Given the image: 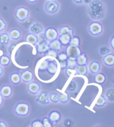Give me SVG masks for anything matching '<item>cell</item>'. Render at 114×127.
Listing matches in <instances>:
<instances>
[{"label":"cell","mask_w":114,"mask_h":127,"mask_svg":"<svg viewBox=\"0 0 114 127\" xmlns=\"http://www.w3.org/2000/svg\"><path fill=\"white\" fill-rule=\"evenodd\" d=\"M77 63L76 60H72V59H67V67L71 69H76L77 66Z\"/></svg>","instance_id":"obj_39"},{"label":"cell","mask_w":114,"mask_h":127,"mask_svg":"<svg viewBox=\"0 0 114 127\" xmlns=\"http://www.w3.org/2000/svg\"><path fill=\"white\" fill-rule=\"evenodd\" d=\"M57 58L59 61H65V60L68 59V56H67L65 52H59V53L57 54Z\"/></svg>","instance_id":"obj_44"},{"label":"cell","mask_w":114,"mask_h":127,"mask_svg":"<svg viewBox=\"0 0 114 127\" xmlns=\"http://www.w3.org/2000/svg\"><path fill=\"white\" fill-rule=\"evenodd\" d=\"M21 81L25 83H28L33 80V73L30 69H24L20 73Z\"/></svg>","instance_id":"obj_10"},{"label":"cell","mask_w":114,"mask_h":127,"mask_svg":"<svg viewBox=\"0 0 114 127\" xmlns=\"http://www.w3.org/2000/svg\"><path fill=\"white\" fill-rule=\"evenodd\" d=\"M0 127H8V125L3 121L0 120Z\"/></svg>","instance_id":"obj_50"},{"label":"cell","mask_w":114,"mask_h":127,"mask_svg":"<svg viewBox=\"0 0 114 127\" xmlns=\"http://www.w3.org/2000/svg\"><path fill=\"white\" fill-rule=\"evenodd\" d=\"M104 97L107 99V101H109L113 103L114 101V89L109 88L106 90L104 94Z\"/></svg>","instance_id":"obj_26"},{"label":"cell","mask_w":114,"mask_h":127,"mask_svg":"<svg viewBox=\"0 0 114 127\" xmlns=\"http://www.w3.org/2000/svg\"><path fill=\"white\" fill-rule=\"evenodd\" d=\"M69 45H74V46H77V47H79V38H78V37H76V36L72 37Z\"/></svg>","instance_id":"obj_42"},{"label":"cell","mask_w":114,"mask_h":127,"mask_svg":"<svg viewBox=\"0 0 114 127\" xmlns=\"http://www.w3.org/2000/svg\"><path fill=\"white\" fill-rule=\"evenodd\" d=\"M48 97L50 102L53 103H57L59 102V95L57 93H51L48 94Z\"/></svg>","instance_id":"obj_31"},{"label":"cell","mask_w":114,"mask_h":127,"mask_svg":"<svg viewBox=\"0 0 114 127\" xmlns=\"http://www.w3.org/2000/svg\"><path fill=\"white\" fill-rule=\"evenodd\" d=\"M31 127H43L42 123H41V120H34L33 121H32L31 124Z\"/></svg>","instance_id":"obj_41"},{"label":"cell","mask_w":114,"mask_h":127,"mask_svg":"<svg viewBox=\"0 0 114 127\" xmlns=\"http://www.w3.org/2000/svg\"><path fill=\"white\" fill-rule=\"evenodd\" d=\"M36 101L41 105H48L50 103L48 93L46 91H41L37 94Z\"/></svg>","instance_id":"obj_8"},{"label":"cell","mask_w":114,"mask_h":127,"mask_svg":"<svg viewBox=\"0 0 114 127\" xmlns=\"http://www.w3.org/2000/svg\"><path fill=\"white\" fill-rule=\"evenodd\" d=\"M30 111L29 104L25 102L17 103L13 108L14 113L19 117H26L27 116Z\"/></svg>","instance_id":"obj_2"},{"label":"cell","mask_w":114,"mask_h":127,"mask_svg":"<svg viewBox=\"0 0 114 127\" xmlns=\"http://www.w3.org/2000/svg\"><path fill=\"white\" fill-rule=\"evenodd\" d=\"M73 1L77 5H82L84 3V0H73Z\"/></svg>","instance_id":"obj_49"},{"label":"cell","mask_w":114,"mask_h":127,"mask_svg":"<svg viewBox=\"0 0 114 127\" xmlns=\"http://www.w3.org/2000/svg\"><path fill=\"white\" fill-rule=\"evenodd\" d=\"M3 102V96H1V95L0 94V107L2 106Z\"/></svg>","instance_id":"obj_52"},{"label":"cell","mask_w":114,"mask_h":127,"mask_svg":"<svg viewBox=\"0 0 114 127\" xmlns=\"http://www.w3.org/2000/svg\"><path fill=\"white\" fill-rule=\"evenodd\" d=\"M10 38L8 33H3L0 34V45H6L9 43Z\"/></svg>","instance_id":"obj_27"},{"label":"cell","mask_w":114,"mask_h":127,"mask_svg":"<svg viewBox=\"0 0 114 127\" xmlns=\"http://www.w3.org/2000/svg\"><path fill=\"white\" fill-rule=\"evenodd\" d=\"M26 89L30 94L33 95H35L40 92L41 86L38 82L32 81L28 83L27 86H26Z\"/></svg>","instance_id":"obj_9"},{"label":"cell","mask_w":114,"mask_h":127,"mask_svg":"<svg viewBox=\"0 0 114 127\" xmlns=\"http://www.w3.org/2000/svg\"><path fill=\"white\" fill-rule=\"evenodd\" d=\"M109 53H111V49L107 46H102L99 48V54L102 56L107 55Z\"/></svg>","instance_id":"obj_35"},{"label":"cell","mask_w":114,"mask_h":127,"mask_svg":"<svg viewBox=\"0 0 114 127\" xmlns=\"http://www.w3.org/2000/svg\"><path fill=\"white\" fill-rule=\"evenodd\" d=\"M13 93L12 87L9 85H3L0 88V94L5 98H9Z\"/></svg>","instance_id":"obj_13"},{"label":"cell","mask_w":114,"mask_h":127,"mask_svg":"<svg viewBox=\"0 0 114 127\" xmlns=\"http://www.w3.org/2000/svg\"><path fill=\"white\" fill-rule=\"evenodd\" d=\"M29 13L30 11L28 10V8L26 7H17L15 10V17L17 19V21L20 22H24L28 19Z\"/></svg>","instance_id":"obj_3"},{"label":"cell","mask_w":114,"mask_h":127,"mask_svg":"<svg viewBox=\"0 0 114 127\" xmlns=\"http://www.w3.org/2000/svg\"><path fill=\"white\" fill-rule=\"evenodd\" d=\"M109 45H110V47H111V49H114V36H112L111 38L110 39Z\"/></svg>","instance_id":"obj_48"},{"label":"cell","mask_w":114,"mask_h":127,"mask_svg":"<svg viewBox=\"0 0 114 127\" xmlns=\"http://www.w3.org/2000/svg\"><path fill=\"white\" fill-rule=\"evenodd\" d=\"M65 53L68 56V59L76 60V59L82 54V51L79 49V47L74 46V45H69L66 46Z\"/></svg>","instance_id":"obj_5"},{"label":"cell","mask_w":114,"mask_h":127,"mask_svg":"<svg viewBox=\"0 0 114 127\" xmlns=\"http://www.w3.org/2000/svg\"><path fill=\"white\" fill-rule=\"evenodd\" d=\"M107 99H105V97L103 95H101L99 96V98L97 99V100L95 102V106L97 107H102L104 105H105L107 103Z\"/></svg>","instance_id":"obj_33"},{"label":"cell","mask_w":114,"mask_h":127,"mask_svg":"<svg viewBox=\"0 0 114 127\" xmlns=\"http://www.w3.org/2000/svg\"><path fill=\"white\" fill-rule=\"evenodd\" d=\"M26 1H28V3H35L38 1V0H26Z\"/></svg>","instance_id":"obj_53"},{"label":"cell","mask_w":114,"mask_h":127,"mask_svg":"<svg viewBox=\"0 0 114 127\" xmlns=\"http://www.w3.org/2000/svg\"><path fill=\"white\" fill-rule=\"evenodd\" d=\"M16 46H17L16 43H10V45H8V47H7V52H8L9 55H12V54L13 52V50L16 47Z\"/></svg>","instance_id":"obj_43"},{"label":"cell","mask_w":114,"mask_h":127,"mask_svg":"<svg viewBox=\"0 0 114 127\" xmlns=\"http://www.w3.org/2000/svg\"><path fill=\"white\" fill-rule=\"evenodd\" d=\"M8 35L10 36V39L13 40H18L19 39H20L21 37V31L17 29H12L9 33Z\"/></svg>","instance_id":"obj_20"},{"label":"cell","mask_w":114,"mask_h":127,"mask_svg":"<svg viewBox=\"0 0 114 127\" xmlns=\"http://www.w3.org/2000/svg\"><path fill=\"white\" fill-rule=\"evenodd\" d=\"M91 1H92V0H84V4H87V5H88V4H89V3Z\"/></svg>","instance_id":"obj_54"},{"label":"cell","mask_w":114,"mask_h":127,"mask_svg":"<svg viewBox=\"0 0 114 127\" xmlns=\"http://www.w3.org/2000/svg\"><path fill=\"white\" fill-rule=\"evenodd\" d=\"M48 46H49V49H53L55 51H57V52H59L61 50V49H62V45H61L60 42L59 41V40H57V39L50 42Z\"/></svg>","instance_id":"obj_23"},{"label":"cell","mask_w":114,"mask_h":127,"mask_svg":"<svg viewBox=\"0 0 114 127\" xmlns=\"http://www.w3.org/2000/svg\"><path fill=\"white\" fill-rule=\"evenodd\" d=\"M88 31L93 36H97L103 31V27L102 24L98 22H92L88 26Z\"/></svg>","instance_id":"obj_6"},{"label":"cell","mask_w":114,"mask_h":127,"mask_svg":"<svg viewBox=\"0 0 114 127\" xmlns=\"http://www.w3.org/2000/svg\"><path fill=\"white\" fill-rule=\"evenodd\" d=\"M77 83H76L74 81H73L72 80V81H71V82L69 83V85L67 86L66 90L69 92V93H73V92H75L76 90H77Z\"/></svg>","instance_id":"obj_32"},{"label":"cell","mask_w":114,"mask_h":127,"mask_svg":"<svg viewBox=\"0 0 114 127\" xmlns=\"http://www.w3.org/2000/svg\"><path fill=\"white\" fill-rule=\"evenodd\" d=\"M57 54L58 52L57 51H55L53 49H49L47 52L45 53V56H48V57H52V58H57Z\"/></svg>","instance_id":"obj_36"},{"label":"cell","mask_w":114,"mask_h":127,"mask_svg":"<svg viewBox=\"0 0 114 127\" xmlns=\"http://www.w3.org/2000/svg\"><path fill=\"white\" fill-rule=\"evenodd\" d=\"M37 52L39 54H45L49 49V46L48 44H38L36 47Z\"/></svg>","instance_id":"obj_28"},{"label":"cell","mask_w":114,"mask_h":127,"mask_svg":"<svg viewBox=\"0 0 114 127\" xmlns=\"http://www.w3.org/2000/svg\"><path fill=\"white\" fill-rule=\"evenodd\" d=\"M48 60H44L42 61L40 63V65L38 67V69L39 71H44L46 69L47 67H48Z\"/></svg>","instance_id":"obj_38"},{"label":"cell","mask_w":114,"mask_h":127,"mask_svg":"<svg viewBox=\"0 0 114 127\" xmlns=\"http://www.w3.org/2000/svg\"><path fill=\"white\" fill-rule=\"evenodd\" d=\"M6 29V24L2 18H0V31H4Z\"/></svg>","instance_id":"obj_45"},{"label":"cell","mask_w":114,"mask_h":127,"mask_svg":"<svg viewBox=\"0 0 114 127\" xmlns=\"http://www.w3.org/2000/svg\"><path fill=\"white\" fill-rule=\"evenodd\" d=\"M3 74V69L1 65H0V77H1Z\"/></svg>","instance_id":"obj_51"},{"label":"cell","mask_w":114,"mask_h":127,"mask_svg":"<svg viewBox=\"0 0 114 127\" xmlns=\"http://www.w3.org/2000/svg\"><path fill=\"white\" fill-rule=\"evenodd\" d=\"M88 72V69L86 65H77L76 67V76H85Z\"/></svg>","instance_id":"obj_24"},{"label":"cell","mask_w":114,"mask_h":127,"mask_svg":"<svg viewBox=\"0 0 114 127\" xmlns=\"http://www.w3.org/2000/svg\"><path fill=\"white\" fill-rule=\"evenodd\" d=\"M64 127H72L73 126V122L71 119H66L64 122Z\"/></svg>","instance_id":"obj_47"},{"label":"cell","mask_w":114,"mask_h":127,"mask_svg":"<svg viewBox=\"0 0 114 127\" xmlns=\"http://www.w3.org/2000/svg\"><path fill=\"white\" fill-rule=\"evenodd\" d=\"M76 61L77 65H86L87 64L88 59L86 54L82 52V54L76 59Z\"/></svg>","instance_id":"obj_25"},{"label":"cell","mask_w":114,"mask_h":127,"mask_svg":"<svg viewBox=\"0 0 114 127\" xmlns=\"http://www.w3.org/2000/svg\"><path fill=\"white\" fill-rule=\"evenodd\" d=\"M24 42H26V43H28V44H31V45L35 46V45H36L38 44V35L33 34L32 33H28L25 36V38H24Z\"/></svg>","instance_id":"obj_15"},{"label":"cell","mask_w":114,"mask_h":127,"mask_svg":"<svg viewBox=\"0 0 114 127\" xmlns=\"http://www.w3.org/2000/svg\"><path fill=\"white\" fill-rule=\"evenodd\" d=\"M9 80H10V83L14 84V85L19 84L21 81L20 74L16 72L11 73L10 74V76H9Z\"/></svg>","instance_id":"obj_19"},{"label":"cell","mask_w":114,"mask_h":127,"mask_svg":"<svg viewBox=\"0 0 114 127\" xmlns=\"http://www.w3.org/2000/svg\"><path fill=\"white\" fill-rule=\"evenodd\" d=\"M38 44H48V40L46 38V35H45L44 33L42 32L41 33H39L38 35Z\"/></svg>","instance_id":"obj_34"},{"label":"cell","mask_w":114,"mask_h":127,"mask_svg":"<svg viewBox=\"0 0 114 127\" xmlns=\"http://www.w3.org/2000/svg\"><path fill=\"white\" fill-rule=\"evenodd\" d=\"M65 71V74L67 77H70L71 76H76V69H71V68H66L64 69Z\"/></svg>","instance_id":"obj_40"},{"label":"cell","mask_w":114,"mask_h":127,"mask_svg":"<svg viewBox=\"0 0 114 127\" xmlns=\"http://www.w3.org/2000/svg\"><path fill=\"white\" fill-rule=\"evenodd\" d=\"M101 69L100 63L97 61H93L89 64V71L91 74H95L97 73L100 72Z\"/></svg>","instance_id":"obj_16"},{"label":"cell","mask_w":114,"mask_h":127,"mask_svg":"<svg viewBox=\"0 0 114 127\" xmlns=\"http://www.w3.org/2000/svg\"><path fill=\"white\" fill-rule=\"evenodd\" d=\"M10 58L7 55H3L0 57V65L2 67H6L10 63Z\"/></svg>","instance_id":"obj_29"},{"label":"cell","mask_w":114,"mask_h":127,"mask_svg":"<svg viewBox=\"0 0 114 127\" xmlns=\"http://www.w3.org/2000/svg\"><path fill=\"white\" fill-rule=\"evenodd\" d=\"M72 37V35L69 34L59 35V36H58V40L60 42L62 46L66 47L70 44V42H71Z\"/></svg>","instance_id":"obj_17"},{"label":"cell","mask_w":114,"mask_h":127,"mask_svg":"<svg viewBox=\"0 0 114 127\" xmlns=\"http://www.w3.org/2000/svg\"><path fill=\"white\" fill-rule=\"evenodd\" d=\"M59 65L61 69L64 70L66 68H67V60L65 61H59Z\"/></svg>","instance_id":"obj_46"},{"label":"cell","mask_w":114,"mask_h":127,"mask_svg":"<svg viewBox=\"0 0 114 127\" xmlns=\"http://www.w3.org/2000/svg\"><path fill=\"white\" fill-rule=\"evenodd\" d=\"M57 31H58V33L59 35L69 34L73 36V33H74L73 30L67 25H64V26H62L61 27H59Z\"/></svg>","instance_id":"obj_21"},{"label":"cell","mask_w":114,"mask_h":127,"mask_svg":"<svg viewBox=\"0 0 114 127\" xmlns=\"http://www.w3.org/2000/svg\"><path fill=\"white\" fill-rule=\"evenodd\" d=\"M106 7L100 0H92L88 4L87 14L93 20H100L105 17Z\"/></svg>","instance_id":"obj_1"},{"label":"cell","mask_w":114,"mask_h":127,"mask_svg":"<svg viewBox=\"0 0 114 127\" xmlns=\"http://www.w3.org/2000/svg\"><path fill=\"white\" fill-rule=\"evenodd\" d=\"M59 95V102H60L62 104H66L69 101V96L66 94L59 93H58Z\"/></svg>","instance_id":"obj_30"},{"label":"cell","mask_w":114,"mask_h":127,"mask_svg":"<svg viewBox=\"0 0 114 127\" xmlns=\"http://www.w3.org/2000/svg\"><path fill=\"white\" fill-rule=\"evenodd\" d=\"M29 31L31 33H33L35 35H39V33H41L42 32H44V29L43 27L41 24L39 23H37V22H35L33 23L29 27Z\"/></svg>","instance_id":"obj_11"},{"label":"cell","mask_w":114,"mask_h":127,"mask_svg":"<svg viewBox=\"0 0 114 127\" xmlns=\"http://www.w3.org/2000/svg\"><path fill=\"white\" fill-rule=\"evenodd\" d=\"M41 123L44 127H53V123L48 119V117H45L41 120Z\"/></svg>","instance_id":"obj_37"},{"label":"cell","mask_w":114,"mask_h":127,"mask_svg":"<svg viewBox=\"0 0 114 127\" xmlns=\"http://www.w3.org/2000/svg\"><path fill=\"white\" fill-rule=\"evenodd\" d=\"M44 10L48 14L54 15L59 10V4L55 0H47L44 3Z\"/></svg>","instance_id":"obj_4"},{"label":"cell","mask_w":114,"mask_h":127,"mask_svg":"<svg viewBox=\"0 0 114 127\" xmlns=\"http://www.w3.org/2000/svg\"><path fill=\"white\" fill-rule=\"evenodd\" d=\"M102 63L107 67H113L114 65V54L109 53L107 55L104 56L102 58Z\"/></svg>","instance_id":"obj_14"},{"label":"cell","mask_w":114,"mask_h":127,"mask_svg":"<svg viewBox=\"0 0 114 127\" xmlns=\"http://www.w3.org/2000/svg\"><path fill=\"white\" fill-rule=\"evenodd\" d=\"M48 117L53 124H57L61 120V113L57 110H52L48 114Z\"/></svg>","instance_id":"obj_12"},{"label":"cell","mask_w":114,"mask_h":127,"mask_svg":"<svg viewBox=\"0 0 114 127\" xmlns=\"http://www.w3.org/2000/svg\"><path fill=\"white\" fill-rule=\"evenodd\" d=\"M93 75H94L93 81L97 83H98V84H102L106 81L107 78H106L105 75L102 73L98 72V73H97L95 74H93Z\"/></svg>","instance_id":"obj_22"},{"label":"cell","mask_w":114,"mask_h":127,"mask_svg":"<svg viewBox=\"0 0 114 127\" xmlns=\"http://www.w3.org/2000/svg\"><path fill=\"white\" fill-rule=\"evenodd\" d=\"M57 63L55 61H48V67L46 68V71L48 72V74H52V75H54L57 72Z\"/></svg>","instance_id":"obj_18"},{"label":"cell","mask_w":114,"mask_h":127,"mask_svg":"<svg viewBox=\"0 0 114 127\" xmlns=\"http://www.w3.org/2000/svg\"><path fill=\"white\" fill-rule=\"evenodd\" d=\"M44 34L48 42H51L53 40H55L58 38L59 36L57 30H56L55 28L53 27L47 28L46 29V31H45Z\"/></svg>","instance_id":"obj_7"}]
</instances>
